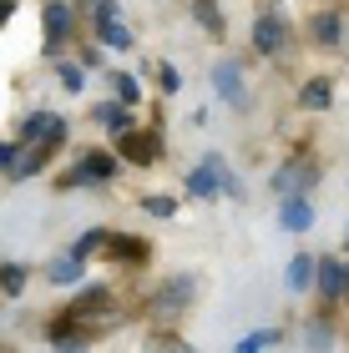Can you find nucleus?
<instances>
[{
    "label": "nucleus",
    "mask_w": 349,
    "mask_h": 353,
    "mask_svg": "<svg viewBox=\"0 0 349 353\" xmlns=\"http://www.w3.org/2000/svg\"><path fill=\"white\" fill-rule=\"evenodd\" d=\"M97 36H102V46H112V51H126V46H132V30L122 26L117 0H97Z\"/></svg>",
    "instance_id": "nucleus-1"
},
{
    "label": "nucleus",
    "mask_w": 349,
    "mask_h": 353,
    "mask_svg": "<svg viewBox=\"0 0 349 353\" xmlns=\"http://www.w3.org/2000/svg\"><path fill=\"white\" fill-rule=\"evenodd\" d=\"M213 91L223 96L228 106H248V96H243V71H238V61H223V66H213Z\"/></svg>",
    "instance_id": "nucleus-2"
},
{
    "label": "nucleus",
    "mask_w": 349,
    "mask_h": 353,
    "mask_svg": "<svg viewBox=\"0 0 349 353\" xmlns=\"http://www.w3.org/2000/svg\"><path fill=\"white\" fill-rule=\"evenodd\" d=\"M218 162H223V157L208 152L198 172H187V192H193V197H218V192H223V187H218Z\"/></svg>",
    "instance_id": "nucleus-3"
},
{
    "label": "nucleus",
    "mask_w": 349,
    "mask_h": 353,
    "mask_svg": "<svg viewBox=\"0 0 349 353\" xmlns=\"http://www.w3.org/2000/svg\"><path fill=\"white\" fill-rule=\"evenodd\" d=\"M314 182H319V172H314V167H299V162H289V167L274 176V187L283 192V197H304Z\"/></svg>",
    "instance_id": "nucleus-4"
},
{
    "label": "nucleus",
    "mask_w": 349,
    "mask_h": 353,
    "mask_svg": "<svg viewBox=\"0 0 349 353\" xmlns=\"http://www.w3.org/2000/svg\"><path fill=\"white\" fill-rule=\"evenodd\" d=\"M314 283H319L324 298L349 293V263H314Z\"/></svg>",
    "instance_id": "nucleus-5"
},
{
    "label": "nucleus",
    "mask_w": 349,
    "mask_h": 353,
    "mask_svg": "<svg viewBox=\"0 0 349 353\" xmlns=\"http://www.w3.org/2000/svg\"><path fill=\"white\" fill-rule=\"evenodd\" d=\"M253 46H258V51H268V56H274V51H283V21H279L274 10L253 21Z\"/></svg>",
    "instance_id": "nucleus-6"
},
{
    "label": "nucleus",
    "mask_w": 349,
    "mask_h": 353,
    "mask_svg": "<svg viewBox=\"0 0 349 353\" xmlns=\"http://www.w3.org/2000/svg\"><path fill=\"white\" fill-rule=\"evenodd\" d=\"M279 222L289 232H309L314 228V207L304 202V197H283V207H279Z\"/></svg>",
    "instance_id": "nucleus-7"
},
{
    "label": "nucleus",
    "mask_w": 349,
    "mask_h": 353,
    "mask_svg": "<svg viewBox=\"0 0 349 353\" xmlns=\"http://www.w3.org/2000/svg\"><path fill=\"white\" fill-rule=\"evenodd\" d=\"M66 30H71V10L66 6H46V51H56L61 41H66Z\"/></svg>",
    "instance_id": "nucleus-8"
},
{
    "label": "nucleus",
    "mask_w": 349,
    "mask_h": 353,
    "mask_svg": "<svg viewBox=\"0 0 349 353\" xmlns=\"http://www.w3.org/2000/svg\"><path fill=\"white\" fill-rule=\"evenodd\" d=\"M91 176H97V182H102V176H112V157H102V152H91V157H86V162H82V167H76V172L66 176V182L76 187V182H91Z\"/></svg>",
    "instance_id": "nucleus-9"
},
{
    "label": "nucleus",
    "mask_w": 349,
    "mask_h": 353,
    "mask_svg": "<svg viewBox=\"0 0 349 353\" xmlns=\"http://www.w3.org/2000/svg\"><path fill=\"white\" fill-rule=\"evenodd\" d=\"M294 288V293H304V288H314V258H304V252H299V258L289 263V278H283Z\"/></svg>",
    "instance_id": "nucleus-10"
},
{
    "label": "nucleus",
    "mask_w": 349,
    "mask_h": 353,
    "mask_svg": "<svg viewBox=\"0 0 349 353\" xmlns=\"http://www.w3.org/2000/svg\"><path fill=\"white\" fill-rule=\"evenodd\" d=\"M82 263H86V258H76V252H61V258L51 263V283H76V278H82Z\"/></svg>",
    "instance_id": "nucleus-11"
},
{
    "label": "nucleus",
    "mask_w": 349,
    "mask_h": 353,
    "mask_svg": "<svg viewBox=\"0 0 349 353\" xmlns=\"http://www.w3.org/2000/svg\"><path fill=\"white\" fill-rule=\"evenodd\" d=\"M97 117H102V126H112V132H126V126H132V117H126V106H122V101L97 106Z\"/></svg>",
    "instance_id": "nucleus-12"
},
{
    "label": "nucleus",
    "mask_w": 349,
    "mask_h": 353,
    "mask_svg": "<svg viewBox=\"0 0 349 353\" xmlns=\"http://www.w3.org/2000/svg\"><path fill=\"white\" fill-rule=\"evenodd\" d=\"M339 30H344V26H339V15H334V10H324L319 21H314V41L334 46V41H339Z\"/></svg>",
    "instance_id": "nucleus-13"
},
{
    "label": "nucleus",
    "mask_w": 349,
    "mask_h": 353,
    "mask_svg": "<svg viewBox=\"0 0 349 353\" xmlns=\"http://www.w3.org/2000/svg\"><path fill=\"white\" fill-rule=\"evenodd\" d=\"M126 147H132V157H137V162H157V152H162V141H157V137H132V141H126Z\"/></svg>",
    "instance_id": "nucleus-14"
},
{
    "label": "nucleus",
    "mask_w": 349,
    "mask_h": 353,
    "mask_svg": "<svg viewBox=\"0 0 349 353\" xmlns=\"http://www.w3.org/2000/svg\"><path fill=\"white\" fill-rule=\"evenodd\" d=\"M187 298H193V278H178L162 288V303H187Z\"/></svg>",
    "instance_id": "nucleus-15"
},
{
    "label": "nucleus",
    "mask_w": 349,
    "mask_h": 353,
    "mask_svg": "<svg viewBox=\"0 0 349 353\" xmlns=\"http://www.w3.org/2000/svg\"><path fill=\"white\" fill-rule=\"evenodd\" d=\"M198 21H202V26H208V30H213V36H223V15H218V10L208 6V0H198Z\"/></svg>",
    "instance_id": "nucleus-16"
},
{
    "label": "nucleus",
    "mask_w": 349,
    "mask_h": 353,
    "mask_svg": "<svg viewBox=\"0 0 349 353\" xmlns=\"http://www.w3.org/2000/svg\"><path fill=\"white\" fill-rule=\"evenodd\" d=\"M0 283H6V293H21V288H26V268L21 263L6 268V272H0Z\"/></svg>",
    "instance_id": "nucleus-17"
},
{
    "label": "nucleus",
    "mask_w": 349,
    "mask_h": 353,
    "mask_svg": "<svg viewBox=\"0 0 349 353\" xmlns=\"http://www.w3.org/2000/svg\"><path fill=\"white\" fill-rule=\"evenodd\" d=\"M61 86H66V91H82V86H86V71H82V66H61Z\"/></svg>",
    "instance_id": "nucleus-18"
},
{
    "label": "nucleus",
    "mask_w": 349,
    "mask_h": 353,
    "mask_svg": "<svg viewBox=\"0 0 349 353\" xmlns=\"http://www.w3.org/2000/svg\"><path fill=\"white\" fill-rule=\"evenodd\" d=\"M304 106H329V86H324V81L304 86Z\"/></svg>",
    "instance_id": "nucleus-19"
},
{
    "label": "nucleus",
    "mask_w": 349,
    "mask_h": 353,
    "mask_svg": "<svg viewBox=\"0 0 349 353\" xmlns=\"http://www.w3.org/2000/svg\"><path fill=\"white\" fill-rule=\"evenodd\" d=\"M268 343H279V333H274V328H263V333H248V339H243V348H268Z\"/></svg>",
    "instance_id": "nucleus-20"
},
{
    "label": "nucleus",
    "mask_w": 349,
    "mask_h": 353,
    "mask_svg": "<svg viewBox=\"0 0 349 353\" xmlns=\"http://www.w3.org/2000/svg\"><path fill=\"white\" fill-rule=\"evenodd\" d=\"M147 212H152V217H172V212H178V207H172L167 197H147Z\"/></svg>",
    "instance_id": "nucleus-21"
},
{
    "label": "nucleus",
    "mask_w": 349,
    "mask_h": 353,
    "mask_svg": "<svg viewBox=\"0 0 349 353\" xmlns=\"http://www.w3.org/2000/svg\"><path fill=\"white\" fill-rule=\"evenodd\" d=\"M117 91H122V101H137V81H132V76H122V71H117Z\"/></svg>",
    "instance_id": "nucleus-22"
},
{
    "label": "nucleus",
    "mask_w": 349,
    "mask_h": 353,
    "mask_svg": "<svg viewBox=\"0 0 349 353\" xmlns=\"http://www.w3.org/2000/svg\"><path fill=\"white\" fill-rule=\"evenodd\" d=\"M182 86V76H178V66H162V91H178Z\"/></svg>",
    "instance_id": "nucleus-23"
},
{
    "label": "nucleus",
    "mask_w": 349,
    "mask_h": 353,
    "mask_svg": "<svg viewBox=\"0 0 349 353\" xmlns=\"http://www.w3.org/2000/svg\"><path fill=\"white\" fill-rule=\"evenodd\" d=\"M6 167H10V147L0 141V172H6Z\"/></svg>",
    "instance_id": "nucleus-24"
},
{
    "label": "nucleus",
    "mask_w": 349,
    "mask_h": 353,
    "mask_svg": "<svg viewBox=\"0 0 349 353\" xmlns=\"http://www.w3.org/2000/svg\"><path fill=\"white\" fill-rule=\"evenodd\" d=\"M6 10H10V0H0V15H6Z\"/></svg>",
    "instance_id": "nucleus-25"
}]
</instances>
